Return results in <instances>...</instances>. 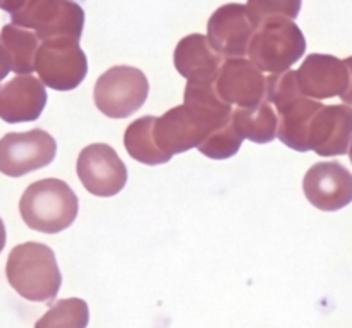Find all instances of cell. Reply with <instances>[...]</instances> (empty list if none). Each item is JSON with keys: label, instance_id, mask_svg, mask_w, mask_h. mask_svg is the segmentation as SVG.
Returning <instances> with one entry per match:
<instances>
[{"label": "cell", "instance_id": "6da1fadb", "mask_svg": "<svg viewBox=\"0 0 352 328\" xmlns=\"http://www.w3.org/2000/svg\"><path fill=\"white\" fill-rule=\"evenodd\" d=\"M6 274L10 287L28 301L48 303L60 291L62 275L55 254L41 243L14 248L7 258Z\"/></svg>", "mask_w": 352, "mask_h": 328}, {"label": "cell", "instance_id": "7a4b0ae2", "mask_svg": "<svg viewBox=\"0 0 352 328\" xmlns=\"http://www.w3.org/2000/svg\"><path fill=\"white\" fill-rule=\"evenodd\" d=\"M16 26L31 30L41 41L50 38L79 40L85 26V10L76 0H0Z\"/></svg>", "mask_w": 352, "mask_h": 328}, {"label": "cell", "instance_id": "3957f363", "mask_svg": "<svg viewBox=\"0 0 352 328\" xmlns=\"http://www.w3.org/2000/svg\"><path fill=\"white\" fill-rule=\"evenodd\" d=\"M19 212L30 229L57 234L72 226L79 212L78 196L60 179H43L28 186L21 196Z\"/></svg>", "mask_w": 352, "mask_h": 328}, {"label": "cell", "instance_id": "277c9868", "mask_svg": "<svg viewBox=\"0 0 352 328\" xmlns=\"http://www.w3.org/2000/svg\"><path fill=\"white\" fill-rule=\"evenodd\" d=\"M305 52L306 38L301 28L287 17H270L256 28L248 55L260 71L280 74L289 71Z\"/></svg>", "mask_w": 352, "mask_h": 328}, {"label": "cell", "instance_id": "5b68a950", "mask_svg": "<svg viewBox=\"0 0 352 328\" xmlns=\"http://www.w3.org/2000/svg\"><path fill=\"white\" fill-rule=\"evenodd\" d=\"M150 83L143 71L131 65H116L103 72L95 85V105L107 117L126 119L144 105Z\"/></svg>", "mask_w": 352, "mask_h": 328}, {"label": "cell", "instance_id": "8992f818", "mask_svg": "<svg viewBox=\"0 0 352 328\" xmlns=\"http://www.w3.org/2000/svg\"><path fill=\"white\" fill-rule=\"evenodd\" d=\"M34 71L45 86L57 91L74 89L88 74V58L79 40L74 38H50L40 43Z\"/></svg>", "mask_w": 352, "mask_h": 328}, {"label": "cell", "instance_id": "52a82bcc", "mask_svg": "<svg viewBox=\"0 0 352 328\" xmlns=\"http://www.w3.org/2000/svg\"><path fill=\"white\" fill-rule=\"evenodd\" d=\"M57 143L43 129L9 133L0 140V172L7 177H23L54 162Z\"/></svg>", "mask_w": 352, "mask_h": 328}, {"label": "cell", "instance_id": "ba28073f", "mask_svg": "<svg viewBox=\"0 0 352 328\" xmlns=\"http://www.w3.org/2000/svg\"><path fill=\"white\" fill-rule=\"evenodd\" d=\"M76 168L86 191L100 198L119 195L127 182L126 165L117 151L105 143L89 144L81 150Z\"/></svg>", "mask_w": 352, "mask_h": 328}, {"label": "cell", "instance_id": "9c48e42d", "mask_svg": "<svg viewBox=\"0 0 352 328\" xmlns=\"http://www.w3.org/2000/svg\"><path fill=\"white\" fill-rule=\"evenodd\" d=\"M256 28L243 3H226L208 21V41L226 58H241L250 50Z\"/></svg>", "mask_w": 352, "mask_h": 328}, {"label": "cell", "instance_id": "30bf717a", "mask_svg": "<svg viewBox=\"0 0 352 328\" xmlns=\"http://www.w3.org/2000/svg\"><path fill=\"white\" fill-rule=\"evenodd\" d=\"M220 98L239 109L256 107L267 98V78L248 58H227L215 81Z\"/></svg>", "mask_w": 352, "mask_h": 328}, {"label": "cell", "instance_id": "8fae6325", "mask_svg": "<svg viewBox=\"0 0 352 328\" xmlns=\"http://www.w3.org/2000/svg\"><path fill=\"white\" fill-rule=\"evenodd\" d=\"M302 189L315 208L337 212L352 203V174L339 162H318L306 172Z\"/></svg>", "mask_w": 352, "mask_h": 328}, {"label": "cell", "instance_id": "7c38bea8", "mask_svg": "<svg viewBox=\"0 0 352 328\" xmlns=\"http://www.w3.org/2000/svg\"><path fill=\"white\" fill-rule=\"evenodd\" d=\"M298 85L302 95L311 100L342 96L349 86V69L333 55L311 54L298 69Z\"/></svg>", "mask_w": 352, "mask_h": 328}, {"label": "cell", "instance_id": "4fadbf2b", "mask_svg": "<svg viewBox=\"0 0 352 328\" xmlns=\"http://www.w3.org/2000/svg\"><path fill=\"white\" fill-rule=\"evenodd\" d=\"M309 150L320 157L349 153L352 143V109L349 105H323L309 127Z\"/></svg>", "mask_w": 352, "mask_h": 328}, {"label": "cell", "instance_id": "5bb4252c", "mask_svg": "<svg viewBox=\"0 0 352 328\" xmlns=\"http://www.w3.org/2000/svg\"><path fill=\"white\" fill-rule=\"evenodd\" d=\"M208 134V127L199 122L186 105L174 107L162 117H157L153 127L157 146L170 158L191 148H199Z\"/></svg>", "mask_w": 352, "mask_h": 328}, {"label": "cell", "instance_id": "9a60e30c", "mask_svg": "<svg viewBox=\"0 0 352 328\" xmlns=\"http://www.w3.org/2000/svg\"><path fill=\"white\" fill-rule=\"evenodd\" d=\"M47 105V89L41 79L21 74L0 88V119L7 124L33 122Z\"/></svg>", "mask_w": 352, "mask_h": 328}, {"label": "cell", "instance_id": "2e32d148", "mask_svg": "<svg viewBox=\"0 0 352 328\" xmlns=\"http://www.w3.org/2000/svg\"><path fill=\"white\" fill-rule=\"evenodd\" d=\"M227 58L213 50L208 36L199 33L188 34L174 50V65L188 81L215 83Z\"/></svg>", "mask_w": 352, "mask_h": 328}, {"label": "cell", "instance_id": "e0dca14e", "mask_svg": "<svg viewBox=\"0 0 352 328\" xmlns=\"http://www.w3.org/2000/svg\"><path fill=\"white\" fill-rule=\"evenodd\" d=\"M0 47L6 54L10 71L21 74H31L34 71L40 38L34 31L24 30L16 24H6L0 31Z\"/></svg>", "mask_w": 352, "mask_h": 328}, {"label": "cell", "instance_id": "ac0fdd59", "mask_svg": "<svg viewBox=\"0 0 352 328\" xmlns=\"http://www.w3.org/2000/svg\"><path fill=\"white\" fill-rule=\"evenodd\" d=\"M232 120L236 131L243 140L265 144L277 138L278 117L267 100L256 107L234 110Z\"/></svg>", "mask_w": 352, "mask_h": 328}, {"label": "cell", "instance_id": "d6986e66", "mask_svg": "<svg viewBox=\"0 0 352 328\" xmlns=\"http://www.w3.org/2000/svg\"><path fill=\"white\" fill-rule=\"evenodd\" d=\"M157 117L144 116L129 124L124 133V146L131 158L144 165H162L170 162V157L157 146L153 127Z\"/></svg>", "mask_w": 352, "mask_h": 328}, {"label": "cell", "instance_id": "ffe728a7", "mask_svg": "<svg viewBox=\"0 0 352 328\" xmlns=\"http://www.w3.org/2000/svg\"><path fill=\"white\" fill-rule=\"evenodd\" d=\"M89 308L79 298L60 299L36 322L34 328H86Z\"/></svg>", "mask_w": 352, "mask_h": 328}, {"label": "cell", "instance_id": "44dd1931", "mask_svg": "<svg viewBox=\"0 0 352 328\" xmlns=\"http://www.w3.org/2000/svg\"><path fill=\"white\" fill-rule=\"evenodd\" d=\"M243 138L236 131L234 120L227 122L220 129L213 131L201 144H199V153L205 157L213 158V160H226V158L234 157L241 150Z\"/></svg>", "mask_w": 352, "mask_h": 328}, {"label": "cell", "instance_id": "7402d4cb", "mask_svg": "<svg viewBox=\"0 0 352 328\" xmlns=\"http://www.w3.org/2000/svg\"><path fill=\"white\" fill-rule=\"evenodd\" d=\"M302 0H248V14L254 28L261 26L270 17L296 19L301 12Z\"/></svg>", "mask_w": 352, "mask_h": 328}, {"label": "cell", "instance_id": "603a6c76", "mask_svg": "<svg viewBox=\"0 0 352 328\" xmlns=\"http://www.w3.org/2000/svg\"><path fill=\"white\" fill-rule=\"evenodd\" d=\"M344 62H346L347 69H349V86H347L346 93H344V95L340 96V98H342L344 103H347V105L352 107V57L346 58V61H344Z\"/></svg>", "mask_w": 352, "mask_h": 328}, {"label": "cell", "instance_id": "cb8c5ba5", "mask_svg": "<svg viewBox=\"0 0 352 328\" xmlns=\"http://www.w3.org/2000/svg\"><path fill=\"white\" fill-rule=\"evenodd\" d=\"M9 72H10V65H9V62H7V57H6V54H3L2 47H0V81H2V79L6 78Z\"/></svg>", "mask_w": 352, "mask_h": 328}, {"label": "cell", "instance_id": "d4e9b609", "mask_svg": "<svg viewBox=\"0 0 352 328\" xmlns=\"http://www.w3.org/2000/svg\"><path fill=\"white\" fill-rule=\"evenodd\" d=\"M6 241H7V234H6V226H3L2 219H0V253L6 248Z\"/></svg>", "mask_w": 352, "mask_h": 328}, {"label": "cell", "instance_id": "484cf974", "mask_svg": "<svg viewBox=\"0 0 352 328\" xmlns=\"http://www.w3.org/2000/svg\"><path fill=\"white\" fill-rule=\"evenodd\" d=\"M349 158H351V164H352V143H351V146H349Z\"/></svg>", "mask_w": 352, "mask_h": 328}]
</instances>
